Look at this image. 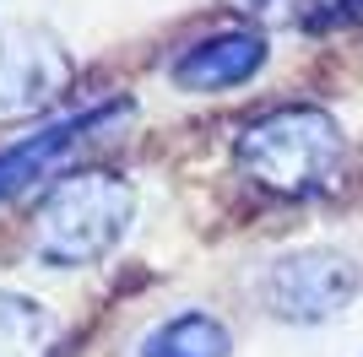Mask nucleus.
<instances>
[{
  "label": "nucleus",
  "mask_w": 363,
  "mask_h": 357,
  "mask_svg": "<svg viewBox=\"0 0 363 357\" xmlns=\"http://www.w3.org/2000/svg\"><path fill=\"white\" fill-rule=\"evenodd\" d=\"M120 108H87V114H71V119H60V125H49V130H38V135H28V141L6 147V152H0V200H11L16 190H28V184L49 178V168L60 163L65 152H76L82 135L104 130L108 114H120Z\"/></svg>",
  "instance_id": "obj_6"
},
{
  "label": "nucleus",
  "mask_w": 363,
  "mask_h": 357,
  "mask_svg": "<svg viewBox=\"0 0 363 357\" xmlns=\"http://www.w3.org/2000/svg\"><path fill=\"white\" fill-rule=\"evenodd\" d=\"M136 222V190L120 174H71L38 200L33 254L55 271L98 266L125 244Z\"/></svg>",
  "instance_id": "obj_2"
},
{
  "label": "nucleus",
  "mask_w": 363,
  "mask_h": 357,
  "mask_svg": "<svg viewBox=\"0 0 363 357\" xmlns=\"http://www.w3.org/2000/svg\"><path fill=\"white\" fill-rule=\"evenodd\" d=\"M358 266L342 249H293L266 271L260 298H266V314L282 325H320L358 298Z\"/></svg>",
  "instance_id": "obj_3"
},
{
  "label": "nucleus",
  "mask_w": 363,
  "mask_h": 357,
  "mask_svg": "<svg viewBox=\"0 0 363 357\" xmlns=\"http://www.w3.org/2000/svg\"><path fill=\"white\" fill-rule=\"evenodd\" d=\"M228 352H233V336H228L223 319H212L201 309H184L152 330L136 357H228Z\"/></svg>",
  "instance_id": "obj_7"
},
{
  "label": "nucleus",
  "mask_w": 363,
  "mask_h": 357,
  "mask_svg": "<svg viewBox=\"0 0 363 357\" xmlns=\"http://www.w3.org/2000/svg\"><path fill=\"white\" fill-rule=\"evenodd\" d=\"M55 319L38 298L0 287V357H49Z\"/></svg>",
  "instance_id": "obj_8"
},
{
  "label": "nucleus",
  "mask_w": 363,
  "mask_h": 357,
  "mask_svg": "<svg viewBox=\"0 0 363 357\" xmlns=\"http://www.w3.org/2000/svg\"><path fill=\"white\" fill-rule=\"evenodd\" d=\"M260 65H266V38L255 28H223L184 49L168 65V81L179 92H228V87H244Z\"/></svg>",
  "instance_id": "obj_5"
},
{
  "label": "nucleus",
  "mask_w": 363,
  "mask_h": 357,
  "mask_svg": "<svg viewBox=\"0 0 363 357\" xmlns=\"http://www.w3.org/2000/svg\"><path fill=\"white\" fill-rule=\"evenodd\" d=\"M342 157H347L342 125L309 103L277 108V114L244 125L233 141L239 174L260 184L266 195H282V200H303V195H320L325 184H336Z\"/></svg>",
  "instance_id": "obj_1"
},
{
  "label": "nucleus",
  "mask_w": 363,
  "mask_h": 357,
  "mask_svg": "<svg viewBox=\"0 0 363 357\" xmlns=\"http://www.w3.org/2000/svg\"><path fill=\"white\" fill-rule=\"evenodd\" d=\"M239 11H250V16H288L298 0H233Z\"/></svg>",
  "instance_id": "obj_9"
},
{
  "label": "nucleus",
  "mask_w": 363,
  "mask_h": 357,
  "mask_svg": "<svg viewBox=\"0 0 363 357\" xmlns=\"http://www.w3.org/2000/svg\"><path fill=\"white\" fill-rule=\"evenodd\" d=\"M71 87V55L49 28H6L0 33V125L38 119Z\"/></svg>",
  "instance_id": "obj_4"
}]
</instances>
